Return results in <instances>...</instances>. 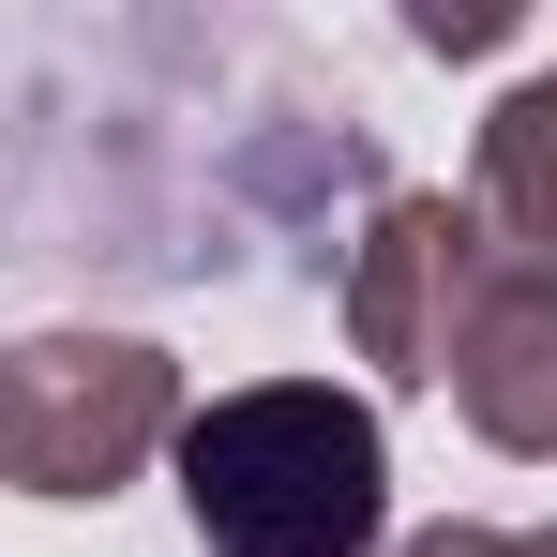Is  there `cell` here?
Returning <instances> with one entry per match:
<instances>
[{"instance_id": "6da1fadb", "label": "cell", "mask_w": 557, "mask_h": 557, "mask_svg": "<svg viewBox=\"0 0 557 557\" xmlns=\"http://www.w3.org/2000/svg\"><path fill=\"white\" fill-rule=\"evenodd\" d=\"M182 512L211 557H376L392 543V437L332 376H242L182 407Z\"/></svg>"}, {"instance_id": "7a4b0ae2", "label": "cell", "mask_w": 557, "mask_h": 557, "mask_svg": "<svg viewBox=\"0 0 557 557\" xmlns=\"http://www.w3.org/2000/svg\"><path fill=\"white\" fill-rule=\"evenodd\" d=\"M182 362L151 332H15L0 347V497L106 512L136 467L182 437Z\"/></svg>"}, {"instance_id": "3957f363", "label": "cell", "mask_w": 557, "mask_h": 557, "mask_svg": "<svg viewBox=\"0 0 557 557\" xmlns=\"http://www.w3.org/2000/svg\"><path fill=\"white\" fill-rule=\"evenodd\" d=\"M467 286H482V226H467V196L392 182L376 226L347 242V347H362L392 392H437V376H453V332H467Z\"/></svg>"}, {"instance_id": "277c9868", "label": "cell", "mask_w": 557, "mask_h": 557, "mask_svg": "<svg viewBox=\"0 0 557 557\" xmlns=\"http://www.w3.org/2000/svg\"><path fill=\"white\" fill-rule=\"evenodd\" d=\"M467 407V437L512 467H557V286L543 272H497V242H482V286H467V332H453V376H437Z\"/></svg>"}, {"instance_id": "5b68a950", "label": "cell", "mask_w": 557, "mask_h": 557, "mask_svg": "<svg viewBox=\"0 0 557 557\" xmlns=\"http://www.w3.org/2000/svg\"><path fill=\"white\" fill-rule=\"evenodd\" d=\"M467 226L497 242V272H543V286H557V61H543V76H512V91L482 106Z\"/></svg>"}, {"instance_id": "8992f818", "label": "cell", "mask_w": 557, "mask_h": 557, "mask_svg": "<svg viewBox=\"0 0 557 557\" xmlns=\"http://www.w3.org/2000/svg\"><path fill=\"white\" fill-rule=\"evenodd\" d=\"M407 30H422V46H497V30H512V15H497V0H422V15H407Z\"/></svg>"}, {"instance_id": "52a82bcc", "label": "cell", "mask_w": 557, "mask_h": 557, "mask_svg": "<svg viewBox=\"0 0 557 557\" xmlns=\"http://www.w3.org/2000/svg\"><path fill=\"white\" fill-rule=\"evenodd\" d=\"M392 557H497V528H482V512H437V528H407Z\"/></svg>"}, {"instance_id": "ba28073f", "label": "cell", "mask_w": 557, "mask_h": 557, "mask_svg": "<svg viewBox=\"0 0 557 557\" xmlns=\"http://www.w3.org/2000/svg\"><path fill=\"white\" fill-rule=\"evenodd\" d=\"M497 557H557V528H497Z\"/></svg>"}]
</instances>
